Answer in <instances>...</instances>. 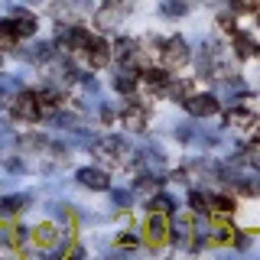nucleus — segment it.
Segmentation results:
<instances>
[{"label":"nucleus","instance_id":"1","mask_svg":"<svg viewBox=\"0 0 260 260\" xmlns=\"http://www.w3.org/2000/svg\"><path fill=\"white\" fill-rule=\"evenodd\" d=\"M185 111L192 117H211V114H218V98L215 94H192L185 101Z\"/></svg>","mask_w":260,"mask_h":260},{"label":"nucleus","instance_id":"2","mask_svg":"<svg viewBox=\"0 0 260 260\" xmlns=\"http://www.w3.org/2000/svg\"><path fill=\"white\" fill-rule=\"evenodd\" d=\"M91 10V4L88 0H59V4L52 7V13L59 16V20H72V16H81Z\"/></svg>","mask_w":260,"mask_h":260},{"label":"nucleus","instance_id":"3","mask_svg":"<svg viewBox=\"0 0 260 260\" xmlns=\"http://www.w3.org/2000/svg\"><path fill=\"white\" fill-rule=\"evenodd\" d=\"M162 52H166V62L169 65H182V62H189V46H185V39H179L173 36L166 46H162Z\"/></svg>","mask_w":260,"mask_h":260},{"label":"nucleus","instance_id":"4","mask_svg":"<svg viewBox=\"0 0 260 260\" xmlns=\"http://www.w3.org/2000/svg\"><path fill=\"white\" fill-rule=\"evenodd\" d=\"M13 114L16 117H26V120H36L39 117V98L36 94H20L13 104Z\"/></svg>","mask_w":260,"mask_h":260},{"label":"nucleus","instance_id":"5","mask_svg":"<svg viewBox=\"0 0 260 260\" xmlns=\"http://www.w3.org/2000/svg\"><path fill=\"white\" fill-rule=\"evenodd\" d=\"M85 52H91V55H88V62H91L94 69H101V65H104V62L111 59V46L104 43V39H88Z\"/></svg>","mask_w":260,"mask_h":260},{"label":"nucleus","instance_id":"6","mask_svg":"<svg viewBox=\"0 0 260 260\" xmlns=\"http://www.w3.org/2000/svg\"><path fill=\"white\" fill-rule=\"evenodd\" d=\"M78 182H85L88 189H108L111 185V179H108V173H101V169H78Z\"/></svg>","mask_w":260,"mask_h":260},{"label":"nucleus","instance_id":"7","mask_svg":"<svg viewBox=\"0 0 260 260\" xmlns=\"http://www.w3.org/2000/svg\"><path fill=\"white\" fill-rule=\"evenodd\" d=\"M146 241H150V244H162V241H166V221H162V215L150 218V224H146Z\"/></svg>","mask_w":260,"mask_h":260},{"label":"nucleus","instance_id":"8","mask_svg":"<svg viewBox=\"0 0 260 260\" xmlns=\"http://www.w3.org/2000/svg\"><path fill=\"white\" fill-rule=\"evenodd\" d=\"M26 195H10V199H0V218H10V215H16L23 205H26Z\"/></svg>","mask_w":260,"mask_h":260},{"label":"nucleus","instance_id":"9","mask_svg":"<svg viewBox=\"0 0 260 260\" xmlns=\"http://www.w3.org/2000/svg\"><path fill=\"white\" fill-rule=\"evenodd\" d=\"M13 29H16V36H32V32H36V16L32 13H16Z\"/></svg>","mask_w":260,"mask_h":260},{"label":"nucleus","instance_id":"10","mask_svg":"<svg viewBox=\"0 0 260 260\" xmlns=\"http://www.w3.org/2000/svg\"><path fill=\"white\" fill-rule=\"evenodd\" d=\"M143 78H146V85H153V88H166V85H169L166 69H146Z\"/></svg>","mask_w":260,"mask_h":260},{"label":"nucleus","instance_id":"11","mask_svg":"<svg viewBox=\"0 0 260 260\" xmlns=\"http://www.w3.org/2000/svg\"><path fill=\"white\" fill-rule=\"evenodd\" d=\"M134 85H137V72L130 69V72H120L117 78H114V88H117V91H134Z\"/></svg>","mask_w":260,"mask_h":260},{"label":"nucleus","instance_id":"12","mask_svg":"<svg viewBox=\"0 0 260 260\" xmlns=\"http://www.w3.org/2000/svg\"><path fill=\"white\" fill-rule=\"evenodd\" d=\"M127 124L134 127V130H143V124H146V111L140 108V104H134V108H127Z\"/></svg>","mask_w":260,"mask_h":260},{"label":"nucleus","instance_id":"13","mask_svg":"<svg viewBox=\"0 0 260 260\" xmlns=\"http://www.w3.org/2000/svg\"><path fill=\"white\" fill-rule=\"evenodd\" d=\"M36 241H39V244H55V241H59V228L43 224V228L36 231Z\"/></svg>","mask_w":260,"mask_h":260},{"label":"nucleus","instance_id":"14","mask_svg":"<svg viewBox=\"0 0 260 260\" xmlns=\"http://www.w3.org/2000/svg\"><path fill=\"white\" fill-rule=\"evenodd\" d=\"M134 52H137V43H134V39H120V43H117V55H120L124 62L134 59Z\"/></svg>","mask_w":260,"mask_h":260},{"label":"nucleus","instance_id":"15","mask_svg":"<svg viewBox=\"0 0 260 260\" xmlns=\"http://www.w3.org/2000/svg\"><path fill=\"white\" fill-rule=\"evenodd\" d=\"M162 13H166V16H182L185 4H182V0H166V4H162Z\"/></svg>","mask_w":260,"mask_h":260},{"label":"nucleus","instance_id":"16","mask_svg":"<svg viewBox=\"0 0 260 260\" xmlns=\"http://www.w3.org/2000/svg\"><path fill=\"white\" fill-rule=\"evenodd\" d=\"M260 0H231V10L234 13H247V10H257Z\"/></svg>","mask_w":260,"mask_h":260},{"label":"nucleus","instance_id":"17","mask_svg":"<svg viewBox=\"0 0 260 260\" xmlns=\"http://www.w3.org/2000/svg\"><path fill=\"white\" fill-rule=\"evenodd\" d=\"M150 208H153V211H159V215H166V211L173 208V199H166V195H159V199H153V202H150Z\"/></svg>","mask_w":260,"mask_h":260},{"label":"nucleus","instance_id":"18","mask_svg":"<svg viewBox=\"0 0 260 260\" xmlns=\"http://www.w3.org/2000/svg\"><path fill=\"white\" fill-rule=\"evenodd\" d=\"M16 39V29H13V23H0V43H13Z\"/></svg>","mask_w":260,"mask_h":260},{"label":"nucleus","instance_id":"19","mask_svg":"<svg viewBox=\"0 0 260 260\" xmlns=\"http://www.w3.org/2000/svg\"><path fill=\"white\" fill-rule=\"evenodd\" d=\"M211 202H215V205L221 208V211H231V208H234V202L228 199V195H215V199H211Z\"/></svg>","mask_w":260,"mask_h":260},{"label":"nucleus","instance_id":"20","mask_svg":"<svg viewBox=\"0 0 260 260\" xmlns=\"http://www.w3.org/2000/svg\"><path fill=\"white\" fill-rule=\"evenodd\" d=\"M192 208H195V211H208V208H205V195L192 192Z\"/></svg>","mask_w":260,"mask_h":260},{"label":"nucleus","instance_id":"21","mask_svg":"<svg viewBox=\"0 0 260 260\" xmlns=\"http://www.w3.org/2000/svg\"><path fill=\"white\" fill-rule=\"evenodd\" d=\"M130 4H134V0H104V7H114V10H124Z\"/></svg>","mask_w":260,"mask_h":260},{"label":"nucleus","instance_id":"22","mask_svg":"<svg viewBox=\"0 0 260 260\" xmlns=\"http://www.w3.org/2000/svg\"><path fill=\"white\" fill-rule=\"evenodd\" d=\"M120 244H130V247H134V244H137V234H124V238H120Z\"/></svg>","mask_w":260,"mask_h":260},{"label":"nucleus","instance_id":"23","mask_svg":"<svg viewBox=\"0 0 260 260\" xmlns=\"http://www.w3.org/2000/svg\"><path fill=\"white\" fill-rule=\"evenodd\" d=\"M257 23H260V13H257Z\"/></svg>","mask_w":260,"mask_h":260}]
</instances>
